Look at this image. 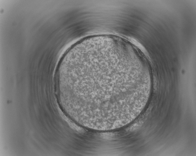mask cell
Instances as JSON below:
<instances>
[{
  "label": "cell",
  "instance_id": "1",
  "mask_svg": "<svg viewBox=\"0 0 196 156\" xmlns=\"http://www.w3.org/2000/svg\"><path fill=\"white\" fill-rule=\"evenodd\" d=\"M120 66L105 59L76 64L65 76L62 96L67 114L78 124L109 131L124 125L132 104L131 85L114 80Z\"/></svg>",
  "mask_w": 196,
  "mask_h": 156
}]
</instances>
